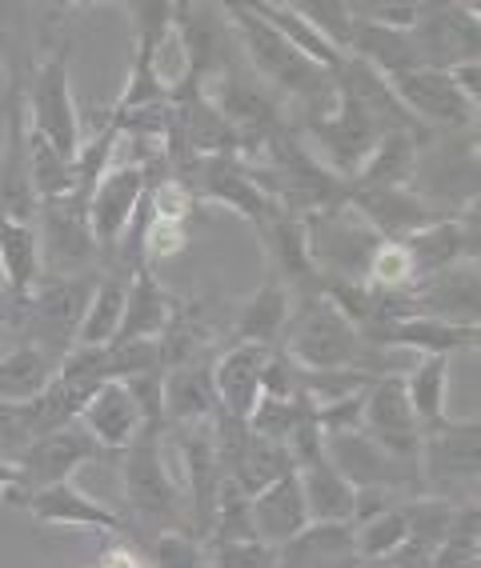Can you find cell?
<instances>
[{
  "label": "cell",
  "mask_w": 481,
  "mask_h": 568,
  "mask_svg": "<svg viewBox=\"0 0 481 568\" xmlns=\"http://www.w3.org/2000/svg\"><path fill=\"white\" fill-rule=\"evenodd\" d=\"M390 89L401 101V109L410 112L425 132H438L441 136V132L478 129V104L461 97L445 69L401 72V77H390Z\"/></svg>",
  "instance_id": "cell-14"
},
{
  "label": "cell",
  "mask_w": 481,
  "mask_h": 568,
  "mask_svg": "<svg viewBox=\"0 0 481 568\" xmlns=\"http://www.w3.org/2000/svg\"><path fill=\"white\" fill-rule=\"evenodd\" d=\"M305 413H309L305 396H298V400H269V396H261V400L253 405V413L245 416V428L261 440L285 445L289 433L301 425V416H305Z\"/></svg>",
  "instance_id": "cell-37"
},
{
  "label": "cell",
  "mask_w": 481,
  "mask_h": 568,
  "mask_svg": "<svg viewBox=\"0 0 481 568\" xmlns=\"http://www.w3.org/2000/svg\"><path fill=\"white\" fill-rule=\"evenodd\" d=\"M305 236L318 276L329 281H365L369 256L381 244V236L345 201L305 216Z\"/></svg>",
  "instance_id": "cell-10"
},
{
  "label": "cell",
  "mask_w": 481,
  "mask_h": 568,
  "mask_svg": "<svg viewBox=\"0 0 481 568\" xmlns=\"http://www.w3.org/2000/svg\"><path fill=\"white\" fill-rule=\"evenodd\" d=\"M0 293H4V281H0Z\"/></svg>",
  "instance_id": "cell-46"
},
{
  "label": "cell",
  "mask_w": 481,
  "mask_h": 568,
  "mask_svg": "<svg viewBox=\"0 0 481 568\" xmlns=\"http://www.w3.org/2000/svg\"><path fill=\"white\" fill-rule=\"evenodd\" d=\"M425 144L430 141H421V136H413L405 129L381 132V141L373 144L369 161L361 164V173L345 189H413Z\"/></svg>",
  "instance_id": "cell-27"
},
{
  "label": "cell",
  "mask_w": 481,
  "mask_h": 568,
  "mask_svg": "<svg viewBox=\"0 0 481 568\" xmlns=\"http://www.w3.org/2000/svg\"><path fill=\"white\" fill-rule=\"evenodd\" d=\"M133 12V61L129 77L113 104V116H129L137 109H153V104H173L177 84L164 77V57L177 52V4L169 0H149V4H129Z\"/></svg>",
  "instance_id": "cell-4"
},
{
  "label": "cell",
  "mask_w": 481,
  "mask_h": 568,
  "mask_svg": "<svg viewBox=\"0 0 481 568\" xmlns=\"http://www.w3.org/2000/svg\"><path fill=\"white\" fill-rule=\"evenodd\" d=\"M177 44H181V92H201V84L213 81L217 72H226L237 64L241 49H237L233 24L226 17V4H193V0H181L173 17Z\"/></svg>",
  "instance_id": "cell-8"
},
{
  "label": "cell",
  "mask_w": 481,
  "mask_h": 568,
  "mask_svg": "<svg viewBox=\"0 0 481 568\" xmlns=\"http://www.w3.org/2000/svg\"><path fill=\"white\" fill-rule=\"evenodd\" d=\"M164 428H197L213 425L221 405L213 388V356H197L189 365H177L164 373Z\"/></svg>",
  "instance_id": "cell-21"
},
{
  "label": "cell",
  "mask_w": 481,
  "mask_h": 568,
  "mask_svg": "<svg viewBox=\"0 0 481 568\" xmlns=\"http://www.w3.org/2000/svg\"><path fill=\"white\" fill-rule=\"evenodd\" d=\"M450 72V81L458 84V92L465 97L470 104H478L481 101V61H461V64H453V69H445Z\"/></svg>",
  "instance_id": "cell-43"
},
{
  "label": "cell",
  "mask_w": 481,
  "mask_h": 568,
  "mask_svg": "<svg viewBox=\"0 0 481 568\" xmlns=\"http://www.w3.org/2000/svg\"><path fill=\"white\" fill-rule=\"evenodd\" d=\"M37 244H41V276H81L92 273L97 261V241L89 233L81 196H61V201L37 204Z\"/></svg>",
  "instance_id": "cell-12"
},
{
  "label": "cell",
  "mask_w": 481,
  "mask_h": 568,
  "mask_svg": "<svg viewBox=\"0 0 481 568\" xmlns=\"http://www.w3.org/2000/svg\"><path fill=\"white\" fill-rule=\"evenodd\" d=\"M206 552L209 568H281V548L265 540H217Z\"/></svg>",
  "instance_id": "cell-40"
},
{
  "label": "cell",
  "mask_w": 481,
  "mask_h": 568,
  "mask_svg": "<svg viewBox=\"0 0 481 568\" xmlns=\"http://www.w3.org/2000/svg\"><path fill=\"white\" fill-rule=\"evenodd\" d=\"M69 57H72V37L61 32L57 41L44 44V57L37 61L29 84V101H24V124L32 136L49 141L61 156H77L84 132H81V112L72 101L69 84Z\"/></svg>",
  "instance_id": "cell-5"
},
{
  "label": "cell",
  "mask_w": 481,
  "mask_h": 568,
  "mask_svg": "<svg viewBox=\"0 0 481 568\" xmlns=\"http://www.w3.org/2000/svg\"><path fill=\"white\" fill-rule=\"evenodd\" d=\"M226 17L233 24L237 49L245 52V69L269 92H277L281 101L298 104L301 121L321 116L338 104V89H333V72H325L321 64H313L309 57H301L289 41H281L265 21H257L249 4H226Z\"/></svg>",
  "instance_id": "cell-1"
},
{
  "label": "cell",
  "mask_w": 481,
  "mask_h": 568,
  "mask_svg": "<svg viewBox=\"0 0 481 568\" xmlns=\"http://www.w3.org/2000/svg\"><path fill=\"white\" fill-rule=\"evenodd\" d=\"M249 517H253V537L265 540L273 548H285L289 540H298L309 528L305 497H301L298 473H285L269 488H261L257 497H249Z\"/></svg>",
  "instance_id": "cell-24"
},
{
  "label": "cell",
  "mask_w": 481,
  "mask_h": 568,
  "mask_svg": "<svg viewBox=\"0 0 481 568\" xmlns=\"http://www.w3.org/2000/svg\"><path fill=\"white\" fill-rule=\"evenodd\" d=\"M177 308V296L164 293V284L157 281L153 268H133L129 276V293H124V316L117 341H157L169 328Z\"/></svg>",
  "instance_id": "cell-28"
},
{
  "label": "cell",
  "mask_w": 481,
  "mask_h": 568,
  "mask_svg": "<svg viewBox=\"0 0 481 568\" xmlns=\"http://www.w3.org/2000/svg\"><path fill=\"white\" fill-rule=\"evenodd\" d=\"M97 568H149V557L137 552L133 545H124V540H113V545L104 548Z\"/></svg>",
  "instance_id": "cell-44"
},
{
  "label": "cell",
  "mask_w": 481,
  "mask_h": 568,
  "mask_svg": "<svg viewBox=\"0 0 481 568\" xmlns=\"http://www.w3.org/2000/svg\"><path fill=\"white\" fill-rule=\"evenodd\" d=\"M269 361V348L261 345H229L213 356V388L221 413L233 420H245L261 400V368Z\"/></svg>",
  "instance_id": "cell-25"
},
{
  "label": "cell",
  "mask_w": 481,
  "mask_h": 568,
  "mask_svg": "<svg viewBox=\"0 0 481 568\" xmlns=\"http://www.w3.org/2000/svg\"><path fill=\"white\" fill-rule=\"evenodd\" d=\"M24 508L32 513L37 525H49V528H81V532H104V537H129V528H133L129 517H121L104 500L89 497L72 480L32 488L29 497H24Z\"/></svg>",
  "instance_id": "cell-19"
},
{
  "label": "cell",
  "mask_w": 481,
  "mask_h": 568,
  "mask_svg": "<svg viewBox=\"0 0 481 568\" xmlns=\"http://www.w3.org/2000/svg\"><path fill=\"white\" fill-rule=\"evenodd\" d=\"M421 493L450 505H470L478 500L481 477V425L478 416L470 420H445V425L421 433L418 453Z\"/></svg>",
  "instance_id": "cell-7"
},
{
  "label": "cell",
  "mask_w": 481,
  "mask_h": 568,
  "mask_svg": "<svg viewBox=\"0 0 481 568\" xmlns=\"http://www.w3.org/2000/svg\"><path fill=\"white\" fill-rule=\"evenodd\" d=\"M37 440V428H32L29 405H12V400H0V460L9 465H21V457Z\"/></svg>",
  "instance_id": "cell-41"
},
{
  "label": "cell",
  "mask_w": 481,
  "mask_h": 568,
  "mask_svg": "<svg viewBox=\"0 0 481 568\" xmlns=\"http://www.w3.org/2000/svg\"><path fill=\"white\" fill-rule=\"evenodd\" d=\"M301 21H309L313 29L325 37L329 44H338L341 52H349V37H353V12L345 0H298L293 4Z\"/></svg>",
  "instance_id": "cell-39"
},
{
  "label": "cell",
  "mask_w": 481,
  "mask_h": 568,
  "mask_svg": "<svg viewBox=\"0 0 481 568\" xmlns=\"http://www.w3.org/2000/svg\"><path fill=\"white\" fill-rule=\"evenodd\" d=\"M0 281L12 296H29L41 281V244L32 224L0 216Z\"/></svg>",
  "instance_id": "cell-32"
},
{
  "label": "cell",
  "mask_w": 481,
  "mask_h": 568,
  "mask_svg": "<svg viewBox=\"0 0 481 568\" xmlns=\"http://www.w3.org/2000/svg\"><path fill=\"white\" fill-rule=\"evenodd\" d=\"M410 537V513L405 505H393L378 517L361 520V525L349 528V540H353V557L365 560V565H390L401 552Z\"/></svg>",
  "instance_id": "cell-35"
},
{
  "label": "cell",
  "mask_w": 481,
  "mask_h": 568,
  "mask_svg": "<svg viewBox=\"0 0 481 568\" xmlns=\"http://www.w3.org/2000/svg\"><path fill=\"white\" fill-rule=\"evenodd\" d=\"M92 568H97V565H92Z\"/></svg>",
  "instance_id": "cell-47"
},
{
  "label": "cell",
  "mask_w": 481,
  "mask_h": 568,
  "mask_svg": "<svg viewBox=\"0 0 481 568\" xmlns=\"http://www.w3.org/2000/svg\"><path fill=\"white\" fill-rule=\"evenodd\" d=\"M401 388L421 433L450 420V356H418L410 373L401 376Z\"/></svg>",
  "instance_id": "cell-30"
},
{
  "label": "cell",
  "mask_w": 481,
  "mask_h": 568,
  "mask_svg": "<svg viewBox=\"0 0 481 568\" xmlns=\"http://www.w3.org/2000/svg\"><path fill=\"white\" fill-rule=\"evenodd\" d=\"M345 204L381 241H410L413 233L430 229L458 213H441L438 204L418 189H345Z\"/></svg>",
  "instance_id": "cell-17"
},
{
  "label": "cell",
  "mask_w": 481,
  "mask_h": 568,
  "mask_svg": "<svg viewBox=\"0 0 481 568\" xmlns=\"http://www.w3.org/2000/svg\"><path fill=\"white\" fill-rule=\"evenodd\" d=\"M361 433H365L373 445L385 448L390 457L405 460V465H418L421 425H418V416H413L410 400H405L401 376H378V381L365 388Z\"/></svg>",
  "instance_id": "cell-18"
},
{
  "label": "cell",
  "mask_w": 481,
  "mask_h": 568,
  "mask_svg": "<svg viewBox=\"0 0 481 568\" xmlns=\"http://www.w3.org/2000/svg\"><path fill=\"white\" fill-rule=\"evenodd\" d=\"M149 568H209L206 540H197L189 528L157 532L149 545Z\"/></svg>",
  "instance_id": "cell-38"
},
{
  "label": "cell",
  "mask_w": 481,
  "mask_h": 568,
  "mask_svg": "<svg viewBox=\"0 0 481 568\" xmlns=\"http://www.w3.org/2000/svg\"><path fill=\"white\" fill-rule=\"evenodd\" d=\"M0 497L4 500L21 497V473H17V465H9V460H0Z\"/></svg>",
  "instance_id": "cell-45"
},
{
  "label": "cell",
  "mask_w": 481,
  "mask_h": 568,
  "mask_svg": "<svg viewBox=\"0 0 481 568\" xmlns=\"http://www.w3.org/2000/svg\"><path fill=\"white\" fill-rule=\"evenodd\" d=\"M381 132L385 129L369 112H361L353 101H345L341 92H338V104L329 112L298 124V136L313 144V156L321 161V169L338 176L341 184H349L361 173V164L369 161L373 144L381 141Z\"/></svg>",
  "instance_id": "cell-9"
},
{
  "label": "cell",
  "mask_w": 481,
  "mask_h": 568,
  "mask_svg": "<svg viewBox=\"0 0 481 568\" xmlns=\"http://www.w3.org/2000/svg\"><path fill=\"white\" fill-rule=\"evenodd\" d=\"M92 288H97V273L41 276L29 296L0 293V301L17 305L12 308V325L21 328L24 345H37L61 365V356L77 345V328L84 321Z\"/></svg>",
  "instance_id": "cell-3"
},
{
  "label": "cell",
  "mask_w": 481,
  "mask_h": 568,
  "mask_svg": "<svg viewBox=\"0 0 481 568\" xmlns=\"http://www.w3.org/2000/svg\"><path fill=\"white\" fill-rule=\"evenodd\" d=\"M289 313H293V293L285 281H277L273 273H265V281L257 284L233 325V345H261L277 348L285 336Z\"/></svg>",
  "instance_id": "cell-26"
},
{
  "label": "cell",
  "mask_w": 481,
  "mask_h": 568,
  "mask_svg": "<svg viewBox=\"0 0 481 568\" xmlns=\"http://www.w3.org/2000/svg\"><path fill=\"white\" fill-rule=\"evenodd\" d=\"M97 460H113V453H104L81 425L44 433V437L32 440V448L21 457V465H17V473H21V497L12 500V505H24V497H29L32 488L72 480L77 468L97 465Z\"/></svg>",
  "instance_id": "cell-16"
},
{
  "label": "cell",
  "mask_w": 481,
  "mask_h": 568,
  "mask_svg": "<svg viewBox=\"0 0 481 568\" xmlns=\"http://www.w3.org/2000/svg\"><path fill=\"white\" fill-rule=\"evenodd\" d=\"M365 345L393 348V353L413 356H453L458 348H478L481 328L478 325H453L441 316H398V321H381L365 328Z\"/></svg>",
  "instance_id": "cell-20"
},
{
  "label": "cell",
  "mask_w": 481,
  "mask_h": 568,
  "mask_svg": "<svg viewBox=\"0 0 481 568\" xmlns=\"http://www.w3.org/2000/svg\"><path fill=\"white\" fill-rule=\"evenodd\" d=\"M124 505L141 525H153L157 532L189 528L181 513V493L164 460V425H144L137 440L121 453Z\"/></svg>",
  "instance_id": "cell-6"
},
{
  "label": "cell",
  "mask_w": 481,
  "mask_h": 568,
  "mask_svg": "<svg viewBox=\"0 0 481 568\" xmlns=\"http://www.w3.org/2000/svg\"><path fill=\"white\" fill-rule=\"evenodd\" d=\"M410 316H441L453 325H478V264H453L425 276L405 293Z\"/></svg>",
  "instance_id": "cell-22"
},
{
  "label": "cell",
  "mask_w": 481,
  "mask_h": 568,
  "mask_svg": "<svg viewBox=\"0 0 481 568\" xmlns=\"http://www.w3.org/2000/svg\"><path fill=\"white\" fill-rule=\"evenodd\" d=\"M52 376H57V361L49 353H41L37 345H17L0 356V400L29 405L49 388Z\"/></svg>",
  "instance_id": "cell-33"
},
{
  "label": "cell",
  "mask_w": 481,
  "mask_h": 568,
  "mask_svg": "<svg viewBox=\"0 0 481 568\" xmlns=\"http://www.w3.org/2000/svg\"><path fill=\"white\" fill-rule=\"evenodd\" d=\"M261 396L269 400H298L301 396V368L281 348H269V361L261 368Z\"/></svg>",
  "instance_id": "cell-42"
},
{
  "label": "cell",
  "mask_w": 481,
  "mask_h": 568,
  "mask_svg": "<svg viewBox=\"0 0 481 568\" xmlns=\"http://www.w3.org/2000/svg\"><path fill=\"white\" fill-rule=\"evenodd\" d=\"M365 284L378 288V293H410L418 284V268H413L410 248L401 241H381L369 256L365 268Z\"/></svg>",
  "instance_id": "cell-36"
},
{
  "label": "cell",
  "mask_w": 481,
  "mask_h": 568,
  "mask_svg": "<svg viewBox=\"0 0 481 568\" xmlns=\"http://www.w3.org/2000/svg\"><path fill=\"white\" fill-rule=\"evenodd\" d=\"M173 181H181L184 189L193 193V201L229 209V213L245 216L253 229H261V224L277 213L273 196L261 189V181L253 176V169H249L237 153L201 156V161H193L181 176H173Z\"/></svg>",
  "instance_id": "cell-11"
},
{
  "label": "cell",
  "mask_w": 481,
  "mask_h": 568,
  "mask_svg": "<svg viewBox=\"0 0 481 568\" xmlns=\"http://www.w3.org/2000/svg\"><path fill=\"white\" fill-rule=\"evenodd\" d=\"M245 4H249V12H253L257 21H265L269 29L281 37V41H289L293 49L301 52V57H309V61L321 64L325 72H338L341 61L349 57V52H341L338 44H329L309 21H301L289 0H273V4H269V0H245Z\"/></svg>",
  "instance_id": "cell-29"
},
{
  "label": "cell",
  "mask_w": 481,
  "mask_h": 568,
  "mask_svg": "<svg viewBox=\"0 0 481 568\" xmlns=\"http://www.w3.org/2000/svg\"><path fill=\"white\" fill-rule=\"evenodd\" d=\"M325 460L338 468L341 477L353 488H378L390 497H425L421 493L418 465L390 457L381 445L365 437V433H341V437H325Z\"/></svg>",
  "instance_id": "cell-13"
},
{
  "label": "cell",
  "mask_w": 481,
  "mask_h": 568,
  "mask_svg": "<svg viewBox=\"0 0 481 568\" xmlns=\"http://www.w3.org/2000/svg\"><path fill=\"white\" fill-rule=\"evenodd\" d=\"M277 348L301 373H341V368L365 373V356H369L361 328L321 293L293 296V313H289L285 336H281Z\"/></svg>",
  "instance_id": "cell-2"
},
{
  "label": "cell",
  "mask_w": 481,
  "mask_h": 568,
  "mask_svg": "<svg viewBox=\"0 0 481 568\" xmlns=\"http://www.w3.org/2000/svg\"><path fill=\"white\" fill-rule=\"evenodd\" d=\"M77 425H81L104 453L121 457L124 448L137 440L144 420H141L137 400L129 396V388H124L121 381H109V385H101L89 396V405L81 408V420H77Z\"/></svg>",
  "instance_id": "cell-23"
},
{
  "label": "cell",
  "mask_w": 481,
  "mask_h": 568,
  "mask_svg": "<svg viewBox=\"0 0 481 568\" xmlns=\"http://www.w3.org/2000/svg\"><path fill=\"white\" fill-rule=\"evenodd\" d=\"M124 293H129V276H97V288H92V296H89L84 321H81V328H77V345H84V348L113 345L117 333H121Z\"/></svg>",
  "instance_id": "cell-34"
},
{
  "label": "cell",
  "mask_w": 481,
  "mask_h": 568,
  "mask_svg": "<svg viewBox=\"0 0 481 568\" xmlns=\"http://www.w3.org/2000/svg\"><path fill=\"white\" fill-rule=\"evenodd\" d=\"M301 497H305L309 525H349L353 520V497L358 488L341 477L329 460H313V465L298 468Z\"/></svg>",
  "instance_id": "cell-31"
},
{
  "label": "cell",
  "mask_w": 481,
  "mask_h": 568,
  "mask_svg": "<svg viewBox=\"0 0 481 568\" xmlns=\"http://www.w3.org/2000/svg\"><path fill=\"white\" fill-rule=\"evenodd\" d=\"M157 164H124L113 161L104 169V176L92 184L89 201H84V216H89V233L97 248H113L121 236L133 229L137 209H141L144 193H149V176Z\"/></svg>",
  "instance_id": "cell-15"
}]
</instances>
